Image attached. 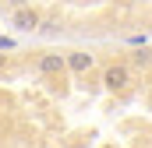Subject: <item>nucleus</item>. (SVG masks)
Returning a JSON list of instances; mask_svg holds the SVG:
<instances>
[{
    "instance_id": "nucleus-1",
    "label": "nucleus",
    "mask_w": 152,
    "mask_h": 148,
    "mask_svg": "<svg viewBox=\"0 0 152 148\" xmlns=\"http://www.w3.org/2000/svg\"><path fill=\"white\" fill-rule=\"evenodd\" d=\"M127 81H131V71H127L124 64H110V67L103 71V88H106V92H124Z\"/></svg>"
},
{
    "instance_id": "nucleus-2",
    "label": "nucleus",
    "mask_w": 152,
    "mask_h": 148,
    "mask_svg": "<svg viewBox=\"0 0 152 148\" xmlns=\"http://www.w3.org/2000/svg\"><path fill=\"white\" fill-rule=\"evenodd\" d=\"M36 71L39 74H60V71H67V53H60V49L42 53V57L36 60Z\"/></svg>"
},
{
    "instance_id": "nucleus-3",
    "label": "nucleus",
    "mask_w": 152,
    "mask_h": 148,
    "mask_svg": "<svg viewBox=\"0 0 152 148\" xmlns=\"http://www.w3.org/2000/svg\"><path fill=\"white\" fill-rule=\"evenodd\" d=\"M96 67V53L92 49H67V71L71 74H88Z\"/></svg>"
},
{
    "instance_id": "nucleus-4",
    "label": "nucleus",
    "mask_w": 152,
    "mask_h": 148,
    "mask_svg": "<svg viewBox=\"0 0 152 148\" xmlns=\"http://www.w3.org/2000/svg\"><path fill=\"white\" fill-rule=\"evenodd\" d=\"M39 25H42V18H39L32 7H25V11H14V28H21V32H36Z\"/></svg>"
},
{
    "instance_id": "nucleus-5",
    "label": "nucleus",
    "mask_w": 152,
    "mask_h": 148,
    "mask_svg": "<svg viewBox=\"0 0 152 148\" xmlns=\"http://www.w3.org/2000/svg\"><path fill=\"white\" fill-rule=\"evenodd\" d=\"M134 64H138V67H149L152 64V49H138V53H134Z\"/></svg>"
},
{
    "instance_id": "nucleus-6",
    "label": "nucleus",
    "mask_w": 152,
    "mask_h": 148,
    "mask_svg": "<svg viewBox=\"0 0 152 148\" xmlns=\"http://www.w3.org/2000/svg\"><path fill=\"white\" fill-rule=\"evenodd\" d=\"M25 4L28 0H11V7H18V11H25Z\"/></svg>"
}]
</instances>
